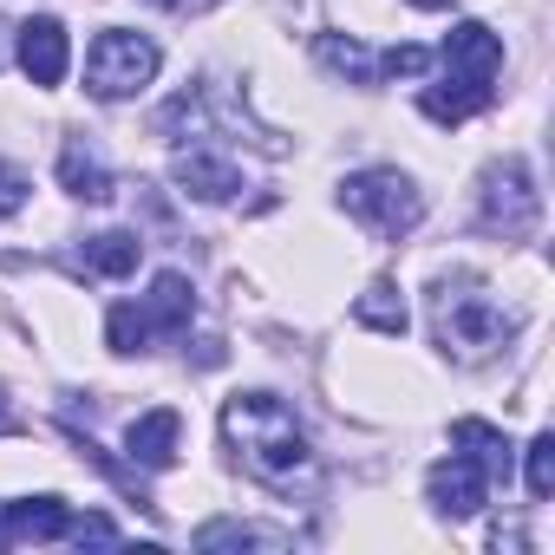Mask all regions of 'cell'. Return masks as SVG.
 Returning a JSON list of instances; mask_svg holds the SVG:
<instances>
[{"mask_svg": "<svg viewBox=\"0 0 555 555\" xmlns=\"http://www.w3.org/2000/svg\"><path fill=\"white\" fill-rule=\"evenodd\" d=\"M177 183H183V196L229 203V196L242 190V170H235L229 157H216V151H183V157H177Z\"/></svg>", "mask_w": 555, "mask_h": 555, "instance_id": "10", "label": "cell"}, {"mask_svg": "<svg viewBox=\"0 0 555 555\" xmlns=\"http://www.w3.org/2000/svg\"><path fill=\"white\" fill-rule=\"evenodd\" d=\"M353 321H360V327H373V334H386V340H399V334L412 327V314H405V295H399L392 282H373V288L353 301Z\"/></svg>", "mask_w": 555, "mask_h": 555, "instance_id": "13", "label": "cell"}, {"mask_svg": "<svg viewBox=\"0 0 555 555\" xmlns=\"http://www.w3.org/2000/svg\"><path fill=\"white\" fill-rule=\"evenodd\" d=\"M451 444H464V451L483 464V477H503V483H509V438H503L496 425H483V418H457V425H451Z\"/></svg>", "mask_w": 555, "mask_h": 555, "instance_id": "14", "label": "cell"}, {"mask_svg": "<svg viewBox=\"0 0 555 555\" xmlns=\"http://www.w3.org/2000/svg\"><path fill=\"white\" fill-rule=\"evenodd\" d=\"M21 203H27V177H21L14 164H0V222H8Z\"/></svg>", "mask_w": 555, "mask_h": 555, "instance_id": "22", "label": "cell"}, {"mask_svg": "<svg viewBox=\"0 0 555 555\" xmlns=\"http://www.w3.org/2000/svg\"><path fill=\"white\" fill-rule=\"evenodd\" d=\"M444 86H431L425 99H418V112L431 118V125H464L470 112H483L490 99H496V73H503V40L483 27V21H464V27H451V40H444Z\"/></svg>", "mask_w": 555, "mask_h": 555, "instance_id": "2", "label": "cell"}, {"mask_svg": "<svg viewBox=\"0 0 555 555\" xmlns=\"http://www.w3.org/2000/svg\"><path fill=\"white\" fill-rule=\"evenodd\" d=\"M177 431H183V418H177L170 405H157V412L131 418V431H125V451H131V464H144V470H164V464L177 457Z\"/></svg>", "mask_w": 555, "mask_h": 555, "instance_id": "11", "label": "cell"}, {"mask_svg": "<svg viewBox=\"0 0 555 555\" xmlns=\"http://www.w3.org/2000/svg\"><path fill=\"white\" fill-rule=\"evenodd\" d=\"M425 66H431V53H425V47H392V53L379 60V73H405V79H418Z\"/></svg>", "mask_w": 555, "mask_h": 555, "instance_id": "21", "label": "cell"}, {"mask_svg": "<svg viewBox=\"0 0 555 555\" xmlns=\"http://www.w3.org/2000/svg\"><path fill=\"white\" fill-rule=\"evenodd\" d=\"M340 203H347V216L366 222L379 242L412 235L418 216H425V196H418L412 177H399V170H360V177H347V183H340Z\"/></svg>", "mask_w": 555, "mask_h": 555, "instance_id": "4", "label": "cell"}, {"mask_svg": "<svg viewBox=\"0 0 555 555\" xmlns=\"http://www.w3.org/2000/svg\"><path fill=\"white\" fill-rule=\"evenodd\" d=\"M412 8H425V14H438V8H451V0H412Z\"/></svg>", "mask_w": 555, "mask_h": 555, "instance_id": "25", "label": "cell"}, {"mask_svg": "<svg viewBox=\"0 0 555 555\" xmlns=\"http://www.w3.org/2000/svg\"><path fill=\"white\" fill-rule=\"evenodd\" d=\"M138 255H144V242H138V235H125V229H105V235H92V242H86V261H92L99 274H131V268H138Z\"/></svg>", "mask_w": 555, "mask_h": 555, "instance_id": "17", "label": "cell"}, {"mask_svg": "<svg viewBox=\"0 0 555 555\" xmlns=\"http://www.w3.org/2000/svg\"><path fill=\"white\" fill-rule=\"evenodd\" d=\"M425 490H431V509H438V516H477L490 477H483V464H477L470 451H451L444 464H431Z\"/></svg>", "mask_w": 555, "mask_h": 555, "instance_id": "7", "label": "cell"}, {"mask_svg": "<svg viewBox=\"0 0 555 555\" xmlns=\"http://www.w3.org/2000/svg\"><path fill=\"white\" fill-rule=\"evenodd\" d=\"M105 340H112V353H144V347H151V321H144V308L118 301L112 321H105Z\"/></svg>", "mask_w": 555, "mask_h": 555, "instance_id": "18", "label": "cell"}, {"mask_svg": "<svg viewBox=\"0 0 555 555\" xmlns=\"http://www.w3.org/2000/svg\"><path fill=\"white\" fill-rule=\"evenodd\" d=\"M157 8H170V14H209V8H222V0H157Z\"/></svg>", "mask_w": 555, "mask_h": 555, "instance_id": "24", "label": "cell"}, {"mask_svg": "<svg viewBox=\"0 0 555 555\" xmlns=\"http://www.w3.org/2000/svg\"><path fill=\"white\" fill-rule=\"evenodd\" d=\"M66 60H73V53H66V27H60V21L40 14V21L21 27V73H27L34 86H60V79H66Z\"/></svg>", "mask_w": 555, "mask_h": 555, "instance_id": "8", "label": "cell"}, {"mask_svg": "<svg viewBox=\"0 0 555 555\" xmlns=\"http://www.w3.org/2000/svg\"><path fill=\"white\" fill-rule=\"evenodd\" d=\"M314 53H321V60H327L334 73H347L353 86H373V79H379V60H373V53H366L360 40H340V34H321V40H314Z\"/></svg>", "mask_w": 555, "mask_h": 555, "instance_id": "16", "label": "cell"}, {"mask_svg": "<svg viewBox=\"0 0 555 555\" xmlns=\"http://www.w3.org/2000/svg\"><path fill=\"white\" fill-rule=\"evenodd\" d=\"M222 438L235 444L242 470L268 490H314V451H308V431L295 425V412L274 399V392H235L222 405Z\"/></svg>", "mask_w": 555, "mask_h": 555, "instance_id": "1", "label": "cell"}, {"mask_svg": "<svg viewBox=\"0 0 555 555\" xmlns=\"http://www.w3.org/2000/svg\"><path fill=\"white\" fill-rule=\"evenodd\" d=\"M190 314H196V288L183 282L177 268H164L157 282H151V295H144V321H151V334H183Z\"/></svg>", "mask_w": 555, "mask_h": 555, "instance_id": "12", "label": "cell"}, {"mask_svg": "<svg viewBox=\"0 0 555 555\" xmlns=\"http://www.w3.org/2000/svg\"><path fill=\"white\" fill-rule=\"evenodd\" d=\"M66 535H73V542H118V529H112L105 516H73Z\"/></svg>", "mask_w": 555, "mask_h": 555, "instance_id": "23", "label": "cell"}, {"mask_svg": "<svg viewBox=\"0 0 555 555\" xmlns=\"http://www.w3.org/2000/svg\"><path fill=\"white\" fill-rule=\"evenodd\" d=\"M157 66H164V53L144 34H99L86 53V86H92V99H131L157 79Z\"/></svg>", "mask_w": 555, "mask_h": 555, "instance_id": "5", "label": "cell"}, {"mask_svg": "<svg viewBox=\"0 0 555 555\" xmlns=\"http://www.w3.org/2000/svg\"><path fill=\"white\" fill-rule=\"evenodd\" d=\"M535 216H542V190H535V177H529V164L522 157H503V164H490L483 170V229L490 235H503V242H522L529 229H535Z\"/></svg>", "mask_w": 555, "mask_h": 555, "instance_id": "6", "label": "cell"}, {"mask_svg": "<svg viewBox=\"0 0 555 555\" xmlns=\"http://www.w3.org/2000/svg\"><path fill=\"white\" fill-rule=\"evenodd\" d=\"M66 522H73V509L60 496H27V503L0 509V542H53V535H66Z\"/></svg>", "mask_w": 555, "mask_h": 555, "instance_id": "9", "label": "cell"}, {"mask_svg": "<svg viewBox=\"0 0 555 555\" xmlns=\"http://www.w3.org/2000/svg\"><path fill=\"white\" fill-rule=\"evenodd\" d=\"M431 327H438V347H444L451 360H464V366L496 360V353L516 340V314L496 308V301H490L483 288H470V282H444V288L431 295Z\"/></svg>", "mask_w": 555, "mask_h": 555, "instance_id": "3", "label": "cell"}, {"mask_svg": "<svg viewBox=\"0 0 555 555\" xmlns=\"http://www.w3.org/2000/svg\"><path fill=\"white\" fill-rule=\"evenodd\" d=\"M529 496H535V503L555 496V438H548V431L529 438Z\"/></svg>", "mask_w": 555, "mask_h": 555, "instance_id": "20", "label": "cell"}, {"mask_svg": "<svg viewBox=\"0 0 555 555\" xmlns=\"http://www.w3.org/2000/svg\"><path fill=\"white\" fill-rule=\"evenodd\" d=\"M60 183H66L73 196H86V203H105V196H112V170H105V164H99L79 138L60 151Z\"/></svg>", "mask_w": 555, "mask_h": 555, "instance_id": "15", "label": "cell"}, {"mask_svg": "<svg viewBox=\"0 0 555 555\" xmlns=\"http://www.w3.org/2000/svg\"><path fill=\"white\" fill-rule=\"evenodd\" d=\"M222 542H261V548H288V535L282 529H255V522H209L203 535H196V548H222Z\"/></svg>", "mask_w": 555, "mask_h": 555, "instance_id": "19", "label": "cell"}]
</instances>
